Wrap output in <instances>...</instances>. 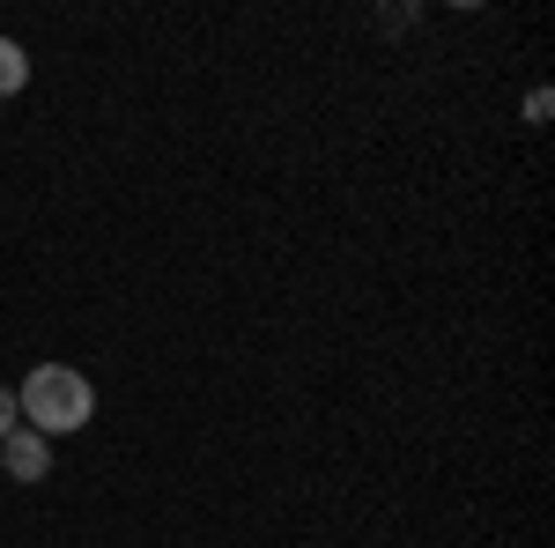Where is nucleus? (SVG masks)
Returning a JSON list of instances; mask_svg holds the SVG:
<instances>
[{
    "label": "nucleus",
    "instance_id": "obj_3",
    "mask_svg": "<svg viewBox=\"0 0 555 548\" xmlns=\"http://www.w3.org/2000/svg\"><path fill=\"white\" fill-rule=\"evenodd\" d=\"M23 82H30V60H23V44L0 38V97H15Z\"/></svg>",
    "mask_w": 555,
    "mask_h": 548
},
{
    "label": "nucleus",
    "instance_id": "obj_1",
    "mask_svg": "<svg viewBox=\"0 0 555 548\" xmlns=\"http://www.w3.org/2000/svg\"><path fill=\"white\" fill-rule=\"evenodd\" d=\"M15 408H23V430H38V437H67V430H82L96 416V393L75 364H38L23 393H15Z\"/></svg>",
    "mask_w": 555,
    "mask_h": 548
},
{
    "label": "nucleus",
    "instance_id": "obj_4",
    "mask_svg": "<svg viewBox=\"0 0 555 548\" xmlns=\"http://www.w3.org/2000/svg\"><path fill=\"white\" fill-rule=\"evenodd\" d=\"M8 430H23V408H15V393L0 385V437H8Z\"/></svg>",
    "mask_w": 555,
    "mask_h": 548
},
{
    "label": "nucleus",
    "instance_id": "obj_2",
    "mask_svg": "<svg viewBox=\"0 0 555 548\" xmlns=\"http://www.w3.org/2000/svg\"><path fill=\"white\" fill-rule=\"evenodd\" d=\"M0 467H8L15 482H44V474H52V437H38V430H8V437H0Z\"/></svg>",
    "mask_w": 555,
    "mask_h": 548
}]
</instances>
